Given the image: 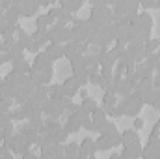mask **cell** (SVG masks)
I'll use <instances>...</instances> for the list:
<instances>
[{"label": "cell", "instance_id": "6da1fadb", "mask_svg": "<svg viewBox=\"0 0 160 159\" xmlns=\"http://www.w3.org/2000/svg\"><path fill=\"white\" fill-rule=\"evenodd\" d=\"M99 107H97V101L93 99V97H86L84 101H82V105H80V112L84 114V116H89L91 112H95Z\"/></svg>", "mask_w": 160, "mask_h": 159}, {"label": "cell", "instance_id": "3957f363", "mask_svg": "<svg viewBox=\"0 0 160 159\" xmlns=\"http://www.w3.org/2000/svg\"><path fill=\"white\" fill-rule=\"evenodd\" d=\"M143 125H145L143 118L136 116V118H134V123H132V129H134V131H138V129H143Z\"/></svg>", "mask_w": 160, "mask_h": 159}, {"label": "cell", "instance_id": "277c9868", "mask_svg": "<svg viewBox=\"0 0 160 159\" xmlns=\"http://www.w3.org/2000/svg\"><path fill=\"white\" fill-rule=\"evenodd\" d=\"M78 94L82 96V97H84V99H86V97H89V96H88V90H86V88H82V90H78Z\"/></svg>", "mask_w": 160, "mask_h": 159}, {"label": "cell", "instance_id": "7a4b0ae2", "mask_svg": "<svg viewBox=\"0 0 160 159\" xmlns=\"http://www.w3.org/2000/svg\"><path fill=\"white\" fill-rule=\"evenodd\" d=\"M95 144H97V150H104V152H108V150L112 148L110 140H108L104 135H99V137L95 139Z\"/></svg>", "mask_w": 160, "mask_h": 159}]
</instances>
